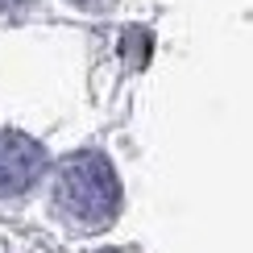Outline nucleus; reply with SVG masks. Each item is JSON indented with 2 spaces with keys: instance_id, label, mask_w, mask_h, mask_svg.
Wrapping results in <instances>:
<instances>
[{
  "instance_id": "obj_3",
  "label": "nucleus",
  "mask_w": 253,
  "mask_h": 253,
  "mask_svg": "<svg viewBox=\"0 0 253 253\" xmlns=\"http://www.w3.org/2000/svg\"><path fill=\"white\" fill-rule=\"evenodd\" d=\"M29 8H34V0H0V13H8V17H21Z\"/></svg>"
},
{
  "instance_id": "obj_1",
  "label": "nucleus",
  "mask_w": 253,
  "mask_h": 253,
  "mask_svg": "<svg viewBox=\"0 0 253 253\" xmlns=\"http://www.w3.org/2000/svg\"><path fill=\"white\" fill-rule=\"evenodd\" d=\"M58 212L79 228H104L117 216L121 204V183L108 158L100 154H75L62 162L58 174Z\"/></svg>"
},
{
  "instance_id": "obj_2",
  "label": "nucleus",
  "mask_w": 253,
  "mask_h": 253,
  "mask_svg": "<svg viewBox=\"0 0 253 253\" xmlns=\"http://www.w3.org/2000/svg\"><path fill=\"white\" fill-rule=\"evenodd\" d=\"M42 170H46V154L38 141H29L25 133H0V199L29 191Z\"/></svg>"
},
{
  "instance_id": "obj_4",
  "label": "nucleus",
  "mask_w": 253,
  "mask_h": 253,
  "mask_svg": "<svg viewBox=\"0 0 253 253\" xmlns=\"http://www.w3.org/2000/svg\"><path fill=\"white\" fill-rule=\"evenodd\" d=\"M79 4H100V0H79Z\"/></svg>"
}]
</instances>
